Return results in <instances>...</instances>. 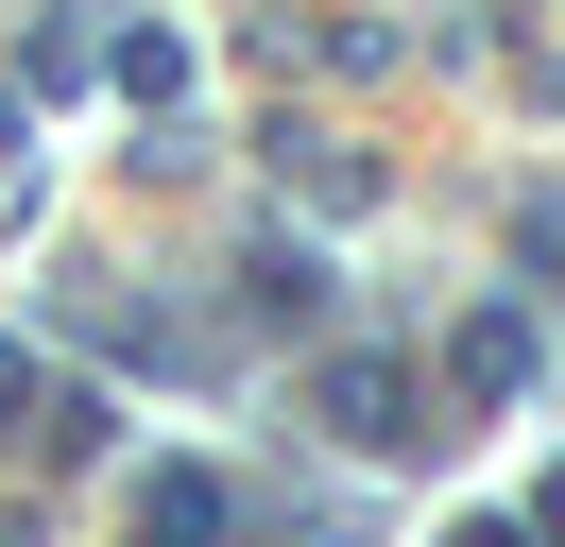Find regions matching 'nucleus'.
<instances>
[{"label":"nucleus","instance_id":"obj_1","mask_svg":"<svg viewBox=\"0 0 565 547\" xmlns=\"http://www.w3.org/2000/svg\"><path fill=\"white\" fill-rule=\"evenodd\" d=\"M309 394H326V428H343V444H377V462H412V444L446 428V410L412 394V360H326Z\"/></svg>","mask_w":565,"mask_h":547},{"label":"nucleus","instance_id":"obj_4","mask_svg":"<svg viewBox=\"0 0 565 547\" xmlns=\"http://www.w3.org/2000/svg\"><path fill=\"white\" fill-rule=\"evenodd\" d=\"M446 547H531V530H514V513H462V530H446Z\"/></svg>","mask_w":565,"mask_h":547},{"label":"nucleus","instance_id":"obj_5","mask_svg":"<svg viewBox=\"0 0 565 547\" xmlns=\"http://www.w3.org/2000/svg\"><path fill=\"white\" fill-rule=\"evenodd\" d=\"M531 530H548V547H565V479H548V496H531Z\"/></svg>","mask_w":565,"mask_h":547},{"label":"nucleus","instance_id":"obj_2","mask_svg":"<svg viewBox=\"0 0 565 547\" xmlns=\"http://www.w3.org/2000/svg\"><path fill=\"white\" fill-rule=\"evenodd\" d=\"M446 376H462L480 410H497V394H531V325H514V308H480V325L446 342Z\"/></svg>","mask_w":565,"mask_h":547},{"label":"nucleus","instance_id":"obj_3","mask_svg":"<svg viewBox=\"0 0 565 547\" xmlns=\"http://www.w3.org/2000/svg\"><path fill=\"white\" fill-rule=\"evenodd\" d=\"M257 308H275V325H309V308H326V274L291 257V239H257Z\"/></svg>","mask_w":565,"mask_h":547}]
</instances>
